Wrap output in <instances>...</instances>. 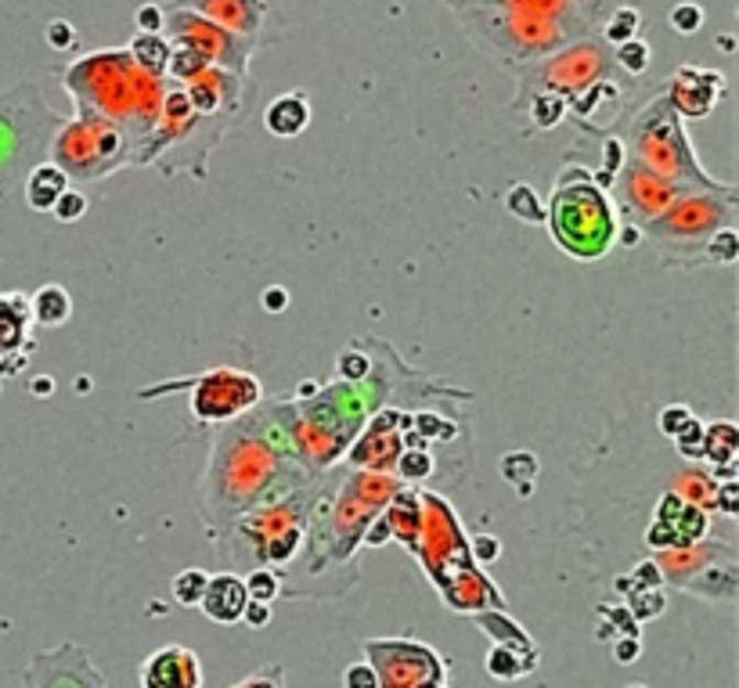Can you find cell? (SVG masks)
Segmentation results:
<instances>
[{
	"label": "cell",
	"mask_w": 739,
	"mask_h": 688,
	"mask_svg": "<svg viewBox=\"0 0 739 688\" xmlns=\"http://www.w3.org/2000/svg\"><path fill=\"white\" fill-rule=\"evenodd\" d=\"M310 484L307 465L296 458L282 430L278 408L235 419L213 440L210 469L202 479V512L210 530H228L239 515L289 498Z\"/></svg>",
	"instance_id": "6da1fadb"
},
{
	"label": "cell",
	"mask_w": 739,
	"mask_h": 688,
	"mask_svg": "<svg viewBox=\"0 0 739 688\" xmlns=\"http://www.w3.org/2000/svg\"><path fill=\"white\" fill-rule=\"evenodd\" d=\"M62 87L73 98L76 115H98V120L123 126L134 141V152L159 123L166 95V80L137 69L126 47L76 58L62 69Z\"/></svg>",
	"instance_id": "7a4b0ae2"
},
{
	"label": "cell",
	"mask_w": 739,
	"mask_h": 688,
	"mask_svg": "<svg viewBox=\"0 0 739 688\" xmlns=\"http://www.w3.org/2000/svg\"><path fill=\"white\" fill-rule=\"evenodd\" d=\"M544 220H549L555 245L574 259H603L617 242L620 228L609 191L585 166H566L555 177Z\"/></svg>",
	"instance_id": "3957f363"
},
{
	"label": "cell",
	"mask_w": 739,
	"mask_h": 688,
	"mask_svg": "<svg viewBox=\"0 0 739 688\" xmlns=\"http://www.w3.org/2000/svg\"><path fill=\"white\" fill-rule=\"evenodd\" d=\"M62 123L66 115L47 106L41 84L22 80L0 90V202L22 191L30 170L47 163Z\"/></svg>",
	"instance_id": "277c9868"
},
{
	"label": "cell",
	"mask_w": 739,
	"mask_h": 688,
	"mask_svg": "<svg viewBox=\"0 0 739 688\" xmlns=\"http://www.w3.org/2000/svg\"><path fill=\"white\" fill-rule=\"evenodd\" d=\"M739 220V188L696 191L671 206L668 213L642 228V238L653 245L660 264L668 267H707V245L721 231L736 228Z\"/></svg>",
	"instance_id": "5b68a950"
},
{
	"label": "cell",
	"mask_w": 739,
	"mask_h": 688,
	"mask_svg": "<svg viewBox=\"0 0 739 688\" xmlns=\"http://www.w3.org/2000/svg\"><path fill=\"white\" fill-rule=\"evenodd\" d=\"M625 155L631 163L646 166L650 174L674 180V185H685L693 191H725L732 185L710 177L696 159V148L690 134H685V120L671 109V101L664 95H657L653 101L635 112V120L628 126V148Z\"/></svg>",
	"instance_id": "8992f818"
},
{
	"label": "cell",
	"mask_w": 739,
	"mask_h": 688,
	"mask_svg": "<svg viewBox=\"0 0 739 688\" xmlns=\"http://www.w3.org/2000/svg\"><path fill=\"white\" fill-rule=\"evenodd\" d=\"M512 73H516V80H520V90H516V98H512V112H523V106L534 95L563 98L566 112H570L577 101H585L592 90H599L625 76L617 69L614 51H609L603 41H595V36L570 41L566 47L552 51V55H544L530 65H520V69H512Z\"/></svg>",
	"instance_id": "52a82bcc"
},
{
	"label": "cell",
	"mask_w": 739,
	"mask_h": 688,
	"mask_svg": "<svg viewBox=\"0 0 739 688\" xmlns=\"http://www.w3.org/2000/svg\"><path fill=\"white\" fill-rule=\"evenodd\" d=\"M455 19L462 33L490 55L505 69H520L552 51L566 47L570 41H581L560 22L530 15V11H512V8H459Z\"/></svg>",
	"instance_id": "ba28073f"
},
{
	"label": "cell",
	"mask_w": 739,
	"mask_h": 688,
	"mask_svg": "<svg viewBox=\"0 0 739 688\" xmlns=\"http://www.w3.org/2000/svg\"><path fill=\"white\" fill-rule=\"evenodd\" d=\"M47 163H55L69 185H95V180L115 174L120 166L134 163V141L123 126L98 115H76L66 120L51 141Z\"/></svg>",
	"instance_id": "9c48e42d"
},
{
	"label": "cell",
	"mask_w": 739,
	"mask_h": 688,
	"mask_svg": "<svg viewBox=\"0 0 739 688\" xmlns=\"http://www.w3.org/2000/svg\"><path fill=\"white\" fill-rule=\"evenodd\" d=\"M415 555H419V563L426 566V574H430L440 595L459 577L470 574V569H476L455 509L440 495H433V490H419V541H415Z\"/></svg>",
	"instance_id": "30bf717a"
},
{
	"label": "cell",
	"mask_w": 739,
	"mask_h": 688,
	"mask_svg": "<svg viewBox=\"0 0 739 688\" xmlns=\"http://www.w3.org/2000/svg\"><path fill=\"white\" fill-rule=\"evenodd\" d=\"M174 389H188V408L202 425H217V422H235L245 411L261 408V379L250 371L239 368H213L202 371L196 379H180V382H166V386H148L141 389V397H155V393H174Z\"/></svg>",
	"instance_id": "8fae6325"
},
{
	"label": "cell",
	"mask_w": 739,
	"mask_h": 688,
	"mask_svg": "<svg viewBox=\"0 0 739 688\" xmlns=\"http://www.w3.org/2000/svg\"><path fill=\"white\" fill-rule=\"evenodd\" d=\"M163 36L170 44H185V47H196L199 55L213 65V69H224V73H235V76H245L250 69V62L256 55V41H245V36H235L228 30H220V25L206 22L196 11H185V8H174L170 0L163 4Z\"/></svg>",
	"instance_id": "7c38bea8"
},
{
	"label": "cell",
	"mask_w": 739,
	"mask_h": 688,
	"mask_svg": "<svg viewBox=\"0 0 739 688\" xmlns=\"http://www.w3.org/2000/svg\"><path fill=\"white\" fill-rule=\"evenodd\" d=\"M365 656L379 678V688H444L448 664L437 648L411 639H372Z\"/></svg>",
	"instance_id": "4fadbf2b"
},
{
	"label": "cell",
	"mask_w": 739,
	"mask_h": 688,
	"mask_svg": "<svg viewBox=\"0 0 739 688\" xmlns=\"http://www.w3.org/2000/svg\"><path fill=\"white\" fill-rule=\"evenodd\" d=\"M685 195H696V191L650 174L646 166L631 163L628 155H625V163H620V170H617V202H620V213L628 217V228L642 231L650 220H657L660 213H668L674 202L685 199Z\"/></svg>",
	"instance_id": "5bb4252c"
},
{
	"label": "cell",
	"mask_w": 739,
	"mask_h": 688,
	"mask_svg": "<svg viewBox=\"0 0 739 688\" xmlns=\"http://www.w3.org/2000/svg\"><path fill=\"white\" fill-rule=\"evenodd\" d=\"M25 688H109L106 674L95 667V659L84 645L62 642L55 648H41L22 670Z\"/></svg>",
	"instance_id": "9a60e30c"
},
{
	"label": "cell",
	"mask_w": 739,
	"mask_h": 688,
	"mask_svg": "<svg viewBox=\"0 0 739 688\" xmlns=\"http://www.w3.org/2000/svg\"><path fill=\"white\" fill-rule=\"evenodd\" d=\"M411 419L405 411H394V408H383L375 411L372 419L365 422V430H361L354 440H350V451L346 458L354 465L357 473H383L390 476L394 465L400 458V451H405V433H408Z\"/></svg>",
	"instance_id": "2e32d148"
},
{
	"label": "cell",
	"mask_w": 739,
	"mask_h": 688,
	"mask_svg": "<svg viewBox=\"0 0 739 688\" xmlns=\"http://www.w3.org/2000/svg\"><path fill=\"white\" fill-rule=\"evenodd\" d=\"M170 4L196 11L206 22H213L235 36H245V41H256L261 47L275 41V33H271L275 4L271 0H170Z\"/></svg>",
	"instance_id": "e0dca14e"
},
{
	"label": "cell",
	"mask_w": 739,
	"mask_h": 688,
	"mask_svg": "<svg viewBox=\"0 0 739 688\" xmlns=\"http://www.w3.org/2000/svg\"><path fill=\"white\" fill-rule=\"evenodd\" d=\"M660 95L671 101V109L679 112L682 120H704L725 98V73L699 69V65H682V69H674L668 76Z\"/></svg>",
	"instance_id": "ac0fdd59"
},
{
	"label": "cell",
	"mask_w": 739,
	"mask_h": 688,
	"mask_svg": "<svg viewBox=\"0 0 739 688\" xmlns=\"http://www.w3.org/2000/svg\"><path fill=\"white\" fill-rule=\"evenodd\" d=\"M141 688H202V664L188 645H163L137 670Z\"/></svg>",
	"instance_id": "d6986e66"
},
{
	"label": "cell",
	"mask_w": 739,
	"mask_h": 688,
	"mask_svg": "<svg viewBox=\"0 0 739 688\" xmlns=\"http://www.w3.org/2000/svg\"><path fill=\"white\" fill-rule=\"evenodd\" d=\"M440 4H448L451 11H459V8H512V11H530V15H541V19L560 22L563 30L581 36V41L595 33L592 25L577 15V8L570 4V0H440Z\"/></svg>",
	"instance_id": "ffe728a7"
},
{
	"label": "cell",
	"mask_w": 739,
	"mask_h": 688,
	"mask_svg": "<svg viewBox=\"0 0 739 688\" xmlns=\"http://www.w3.org/2000/svg\"><path fill=\"white\" fill-rule=\"evenodd\" d=\"M245 606H250V595H245V580L239 574H217L206 584V595L199 609L206 617L213 620V624H242V613Z\"/></svg>",
	"instance_id": "44dd1931"
},
{
	"label": "cell",
	"mask_w": 739,
	"mask_h": 688,
	"mask_svg": "<svg viewBox=\"0 0 739 688\" xmlns=\"http://www.w3.org/2000/svg\"><path fill=\"white\" fill-rule=\"evenodd\" d=\"M30 296L4 292L0 296V357L11 354H33V335H30Z\"/></svg>",
	"instance_id": "7402d4cb"
},
{
	"label": "cell",
	"mask_w": 739,
	"mask_h": 688,
	"mask_svg": "<svg viewBox=\"0 0 739 688\" xmlns=\"http://www.w3.org/2000/svg\"><path fill=\"white\" fill-rule=\"evenodd\" d=\"M653 523H664L671 530L674 548H685V544L704 541V534H707V512L696 509V504H690V501H682L674 490H668V495L660 498Z\"/></svg>",
	"instance_id": "603a6c76"
},
{
	"label": "cell",
	"mask_w": 739,
	"mask_h": 688,
	"mask_svg": "<svg viewBox=\"0 0 739 688\" xmlns=\"http://www.w3.org/2000/svg\"><path fill=\"white\" fill-rule=\"evenodd\" d=\"M736 454H739V425L721 419L704 425V458L710 462V476L725 484L736 476Z\"/></svg>",
	"instance_id": "cb8c5ba5"
},
{
	"label": "cell",
	"mask_w": 739,
	"mask_h": 688,
	"mask_svg": "<svg viewBox=\"0 0 739 688\" xmlns=\"http://www.w3.org/2000/svg\"><path fill=\"white\" fill-rule=\"evenodd\" d=\"M264 126L275 137H300L310 126V101L304 90H289V95L271 101L264 109Z\"/></svg>",
	"instance_id": "d4e9b609"
},
{
	"label": "cell",
	"mask_w": 739,
	"mask_h": 688,
	"mask_svg": "<svg viewBox=\"0 0 739 688\" xmlns=\"http://www.w3.org/2000/svg\"><path fill=\"white\" fill-rule=\"evenodd\" d=\"M73 188L69 177L58 170L55 163H41L36 170H30L22 185V195H25V206H30L33 213H51V206L62 199V191Z\"/></svg>",
	"instance_id": "484cf974"
},
{
	"label": "cell",
	"mask_w": 739,
	"mask_h": 688,
	"mask_svg": "<svg viewBox=\"0 0 739 688\" xmlns=\"http://www.w3.org/2000/svg\"><path fill=\"white\" fill-rule=\"evenodd\" d=\"M30 314H33V324H41V329H62L69 318H73V296L66 285H41L33 296H30Z\"/></svg>",
	"instance_id": "4316f807"
},
{
	"label": "cell",
	"mask_w": 739,
	"mask_h": 688,
	"mask_svg": "<svg viewBox=\"0 0 739 688\" xmlns=\"http://www.w3.org/2000/svg\"><path fill=\"white\" fill-rule=\"evenodd\" d=\"M718 479L710 476L707 469H699V465H685V469L671 479V490L679 495L682 501H690V504H696V509H715L718 504Z\"/></svg>",
	"instance_id": "83f0119b"
},
{
	"label": "cell",
	"mask_w": 739,
	"mask_h": 688,
	"mask_svg": "<svg viewBox=\"0 0 739 688\" xmlns=\"http://www.w3.org/2000/svg\"><path fill=\"white\" fill-rule=\"evenodd\" d=\"M131 58L137 69H145L155 80H166V62H170V41L163 33H137L131 41Z\"/></svg>",
	"instance_id": "f1b7e54d"
},
{
	"label": "cell",
	"mask_w": 739,
	"mask_h": 688,
	"mask_svg": "<svg viewBox=\"0 0 739 688\" xmlns=\"http://www.w3.org/2000/svg\"><path fill=\"white\" fill-rule=\"evenodd\" d=\"M639 25H642L639 8L620 4V8H614V15H609V19L599 25V41H603L609 51H614L617 44L635 41V36H639Z\"/></svg>",
	"instance_id": "f546056e"
},
{
	"label": "cell",
	"mask_w": 739,
	"mask_h": 688,
	"mask_svg": "<svg viewBox=\"0 0 739 688\" xmlns=\"http://www.w3.org/2000/svg\"><path fill=\"white\" fill-rule=\"evenodd\" d=\"M210 69V62H206L196 47H185V44H170V62H166V80L170 84H188L196 80L199 73Z\"/></svg>",
	"instance_id": "4dcf8cb0"
},
{
	"label": "cell",
	"mask_w": 739,
	"mask_h": 688,
	"mask_svg": "<svg viewBox=\"0 0 739 688\" xmlns=\"http://www.w3.org/2000/svg\"><path fill=\"white\" fill-rule=\"evenodd\" d=\"M206 584H210V574L206 569H180L170 584V595L180 609H199L202 595H206Z\"/></svg>",
	"instance_id": "1f68e13d"
},
{
	"label": "cell",
	"mask_w": 739,
	"mask_h": 688,
	"mask_svg": "<svg viewBox=\"0 0 739 688\" xmlns=\"http://www.w3.org/2000/svg\"><path fill=\"white\" fill-rule=\"evenodd\" d=\"M614 62H617V69L628 76V80H631V76H646V69L653 65V47L635 36V41H625V44L614 47Z\"/></svg>",
	"instance_id": "d6a6232c"
},
{
	"label": "cell",
	"mask_w": 739,
	"mask_h": 688,
	"mask_svg": "<svg viewBox=\"0 0 739 688\" xmlns=\"http://www.w3.org/2000/svg\"><path fill=\"white\" fill-rule=\"evenodd\" d=\"M505 210H509L516 220H523V224H538V220H544V206L538 202V191L530 185H512L505 191Z\"/></svg>",
	"instance_id": "836d02e7"
},
{
	"label": "cell",
	"mask_w": 739,
	"mask_h": 688,
	"mask_svg": "<svg viewBox=\"0 0 739 688\" xmlns=\"http://www.w3.org/2000/svg\"><path fill=\"white\" fill-rule=\"evenodd\" d=\"M501 476L509 479L512 487H520V495H530V484L538 476V458L530 451H516L501 458Z\"/></svg>",
	"instance_id": "e575fe53"
},
{
	"label": "cell",
	"mask_w": 739,
	"mask_h": 688,
	"mask_svg": "<svg viewBox=\"0 0 739 688\" xmlns=\"http://www.w3.org/2000/svg\"><path fill=\"white\" fill-rule=\"evenodd\" d=\"M394 473H397V484H422V479L433 473L430 451H422V447H405V451H400L397 465H394Z\"/></svg>",
	"instance_id": "d590c367"
},
{
	"label": "cell",
	"mask_w": 739,
	"mask_h": 688,
	"mask_svg": "<svg viewBox=\"0 0 739 688\" xmlns=\"http://www.w3.org/2000/svg\"><path fill=\"white\" fill-rule=\"evenodd\" d=\"M523 109H530V115H534V126H538V130H552V126H560V123H563L566 101H563V98H555V95H534Z\"/></svg>",
	"instance_id": "8d00e7d4"
},
{
	"label": "cell",
	"mask_w": 739,
	"mask_h": 688,
	"mask_svg": "<svg viewBox=\"0 0 739 688\" xmlns=\"http://www.w3.org/2000/svg\"><path fill=\"white\" fill-rule=\"evenodd\" d=\"M245 595H250V602H275L282 595V584H278V574L275 569H250V577H245Z\"/></svg>",
	"instance_id": "74e56055"
},
{
	"label": "cell",
	"mask_w": 739,
	"mask_h": 688,
	"mask_svg": "<svg viewBox=\"0 0 739 688\" xmlns=\"http://www.w3.org/2000/svg\"><path fill=\"white\" fill-rule=\"evenodd\" d=\"M625 606H628V613L639 620V624H646V620H653V617L664 613V591H660V588L639 591V595H631V599H625Z\"/></svg>",
	"instance_id": "f35d334b"
},
{
	"label": "cell",
	"mask_w": 739,
	"mask_h": 688,
	"mask_svg": "<svg viewBox=\"0 0 739 688\" xmlns=\"http://www.w3.org/2000/svg\"><path fill=\"white\" fill-rule=\"evenodd\" d=\"M87 213V195L80 188H66L62 191V199L51 206V217L58 220V224H76Z\"/></svg>",
	"instance_id": "ab89813d"
},
{
	"label": "cell",
	"mask_w": 739,
	"mask_h": 688,
	"mask_svg": "<svg viewBox=\"0 0 739 688\" xmlns=\"http://www.w3.org/2000/svg\"><path fill=\"white\" fill-rule=\"evenodd\" d=\"M650 588H660V569L653 566V559L639 563V566H635V574L617 580V591H625L628 599H631V595H639V591H650Z\"/></svg>",
	"instance_id": "60d3db41"
},
{
	"label": "cell",
	"mask_w": 739,
	"mask_h": 688,
	"mask_svg": "<svg viewBox=\"0 0 739 688\" xmlns=\"http://www.w3.org/2000/svg\"><path fill=\"white\" fill-rule=\"evenodd\" d=\"M668 25L674 33H682V36H693V33H699V25H704V8L699 4H674L671 8V15H668Z\"/></svg>",
	"instance_id": "b9f144b4"
},
{
	"label": "cell",
	"mask_w": 739,
	"mask_h": 688,
	"mask_svg": "<svg viewBox=\"0 0 739 688\" xmlns=\"http://www.w3.org/2000/svg\"><path fill=\"white\" fill-rule=\"evenodd\" d=\"M674 447H679L682 458H690V462L704 458V422H696V419L685 422V430L674 436Z\"/></svg>",
	"instance_id": "7bdbcfd3"
},
{
	"label": "cell",
	"mask_w": 739,
	"mask_h": 688,
	"mask_svg": "<svg viewBox=\"0 0 739 688\" xmlns=\"http://www.w3.org/2000/svg\"><path fill=\"white\" fill-rule=\"evenodd\" d=\"M599 617H603V624L614 620V628H606V631H617L620 639H639V620L628 613V606H603Z\"/></svg>",
	"instance_id": "ee69618b"
},
{
	"label": "cell",
	"mask_w": 739,
	"mask_h": 688,
	"mask_svg": "<svg viewBox=\"0 0 739 688\" xmlns=\"http://www.w3.org/2000/svg\"><path fill=\"white\" fill-rule=\"evenodd\" d=\"M570 4H574L577 15L595 30V25H603L609 15H614V8H620L625 0H570Z\"/></svg>",
	"instance_id": "f6af8a7d"
},
{
	"label": "cell",
	"mask_w": 739,
	"mask_h": 688,
	"mask_svg": "<svg viewBox=\"0 0 739 688\" xmlns=\"http://www.w3.org/2000/svg\"><path fill=\"white\" fill-rule=\"evenodd\" d=\"M335 368L343 371L346 382H361V379H368V375H372V360L365 357V349H346Z\"/></svg>",
	"instance_id": "bcb514c9"
},
{
	"label": "cell",
	"mask_w": 739,
	"mask_h": 688,
	"mask_svg": "<svg viewBox=\"0 0 739 688\" xmlns=\"http://www.w3.org/2000/svg\"><path fill=\"white\" fill-rule=\"evenodd\" d=\"M690 419H693V411L685 408L682 400H674V404H668L664 411H660V419H657V422H660V433L674 440V436H679V433L685 430V422H690Z\"/></svg>",
	"instance_id": "7dc6e473"
},
{
	"label": "cell",
	"mask_w": 739,
	"mask_h": 688,
	"mask_svg": "<svg viewBox=\"0 0 739 688\" xmlns=\"http://www.w3.org/2000/svg\"><path fill=\"white\" fill-rule=\"evenodd\" d=\"M231 688H285V667L282 664H267L261 670H253L250 678H242Z\"/></svg>",
	"instance_id": "c3c4849f"
},
{
	"label": "cell",
	"mask_w": 739,
	"mask_h": 688,
	"mask_svg": "<svg viewBox=\"0 0 739 688\" xmlns=\"http://www.w3.org/2000/svg\"><path fill=\"white\" fill-rule=\"evenodd\" d=\"M470 555H473L476 566H490L501 555V541L495 534H479V537L470 541Z\"/></svg>",
	"instance_id": "681fc988"
},
{
	"label": "cell",
	"mask_w": 739,
	"mask_h": 688,
	"mask_svg": "<svg viewBox=\"0 0 739 688\" xmlns=\"http://www.w3.org/2000/svg\"><path fill=\"white\" fill-rule=\"evenodd\" d=\"M343 688H379V678H375V670L368 659H361V664H350L343 670Z\"/></svg>",
	"instance_id": "f907efd6"
},
{
	"label": "cell",
	"mask_w": 739,
	"mask_h": 688,
	"mask_svg": "<svg viewBox=\"0 0 739 688\" xmlns=\"http://www.w3.org/2000/svg\"><path fill=\"white\" fill-rule=\"evenodd\" d=\"M47 44L55 47V51H76L80 36H76V30H73L66 19H58V22L47 25Z\"/></svg>",
	"instance_id": "816d5d0a"
},
{
	"label": "cell",
	"mask_w": 739,
	"mask_h": 688,
	"mask_svg": "<svg viewBox=\"0 0 739 688\" xmlns=\"http://www.w3.org/2000/svg\"><path fill=\"white\" fill-rule=\"evenodd\" d=\"M715 512H721L725 519H736V512H739V484H736V479H725V484L718 487Z\"/></svg>",
	"instance_id": "f5cc1de1"
},
{
	"label": "cell",
	"mask_w": 739,
	"mask_h": 688,
	"mask_svg": "<svg viewBox=\"0 0 739 688\" xmlns=\"http://www.w3.org/2000/svg\"><path fill=\"white\" fill-rule=\"evenodd\" d=\"M137 33H163V4H145L137 8Z\"/></svg>",
	"instance_id": "db71d44e"
},
{
	"label": "cell",
	"mask_w": 739,
	"mask_h": 688,
	"mask_svg": "<svg viewBox=\"0 0 739 688\" xmlns=\"http://www.w3.org/2000/svg\"><path fill=\"white\" fill-rule=\"evenodd\" d=\"M639 653H642V642L639 639H617L614 642V659H617V664H635V659H639Z\"/></svg>",
	"instance_id": "11a10c76"
},
{
	"label": "cell",
	"mask_w": 739,
	"mask_h": 688,
	"mask_svg": "<svg viewBox=\"0 0 739 688\" xmlns=\"http://www.w3.org/2000/svg\"><path fill=\"white\" fill-rule=\"evenodd\" d=\"M261 303H264V310L267 314H282L285 307H289V292L285 289H278V285H271V289L261 296Z\"/></svg>",
	"instance_id": "9f6ffc18"
},
{
	"label": "cell",
	"mask_w": 739,
	"mask_h": 688,
	"mask_svg": "<svg viewBox=\"0 0 739 688\" xmlns=\"http://www.w3.org/2000/svg\"><path fill=\"white\" fill-rule=\"evenodd\" d=\"M242 620H245V624H250V628H264L267 620H271V602H250V606H245Z\"/></svg>",
	"instance_id": "6f0895ef"
},
{
	"label": "cell",
	"mask_w": 739,
	"mask_h": 688,
	"mask_svg": "<svg viewBox=\"0 0 739 688\" xmlns=\"http://www.w3.org/2000/svg\"><path fill=\"white\" fill-rule=\"evenodd\" d=\"M33 393H55V379H36Z\"/></svg>",
	"instance_id": "680465c9"
},
{
	"label": "cell",
	"mask_w": 739,
	"mask_h": 688,
	"mask_svg": "<svg viewBox=\"0 0 739 688\" xmlns=\"http://www.w3.org/2000/svg\"><path fill=\"white\" fill-rule=\"evenodd\" d=\"M628 688H646V685H628Z\"/></svg>",
	"instance_id": "91938a15"
}]
</instances>
